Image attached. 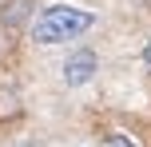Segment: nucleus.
I'll return each instance as SVG.
<instances>
[{
  "label": "nucleus",
  "mask_w": 151,
  "mask_h": 147,
  "mask_svg": "<svg viewBox=\"0 0 151 147\" xmlns=\"http://www.w3.org/2000/svg\"><path fill=\"white\" fill-rule=\"evenodd\" d=\"M96 24L91 8H76V4H48L36 12L28 36L36 44H64V40H80L83 32Z\"/></svg>",
  "instance_id": "1"
},
{
  "label": "nucleus",
  "mask_w": 151,
  "mask_h": 147,
  "mask_svg": "<svg viewBox=\"0 0 151 147\" xmlns=\"http://www.w3.org/2000/svg\"><path fill=\"white\" fill-rule=\"evenodd\" d=\"M96 68H99L96 52H91V48H76L68 60H64V84L68 87H83L91 76H96Z\"/></svg>",
  "instance_id": "2"
},
{
  "label": "nucleus",
  "mask_w": 151,
  "mask_h": 147,
  "mask_svg": "<svg viewBox=\"0 0 151 147\" xmlns=\"http://www.w3.org/2000/svg\"><path fill=\"white\" fill-rule=\"evenodd\" d=\"M36 0H8L4 8H0V24H4L8 32H20L28 20H36Z\"/></svg>",
  "instance_id": "3"
},
{
  "label": "nucleus",
  "mask_w": 151,
  "mask_h": 147,
  "mask_svg": "<svg viewBox=\"0 0 151 147\" xmlns=\"http://www.w3.org/2000/svg\"><path fill=\"white\" fill-rule=\"evenodd\" d=\"M16 111H20V95L0 87V115H16Z\"/></svg>",
  "instance_id": "4"
},
{
  "label": "nucleus",
  "mask_w": 151,
  "mask_h": 147,
  "mask_svg": "<svg viewBox=\"0 0 151 147\" xmlns=\"http://www.w3.org/2000/svg\"><path fill=\"white\" fill-rule=\"evenodd\" d=\"M107 147H139V143L131 139V135H123V131H111L107 135Z\"/></svg>",
  "instance_id": "5"
},
{
  "label": "nucleus",
  "mask_w": 151,
  "mask_h": 147,
  "mask_svg": "<svg viewBox=\"0 0 151 147\" xmlns=\"http://www.w3.org/2000/svg\"><path fill=\"white\" fill-rule=\"evenodd\" d=\"M143 64H147V68H151V40H147V44H143Z\"/></svg>",
  "instance_id": "6"
}]
</instances>
